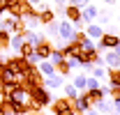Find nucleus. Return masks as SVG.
I'll use <instances>...</instances> for the list:
<instances>
[{"mask_svg":"<svg viewBox=\"0 0 120 115\" xmlns=\"http://www.w3.org/2000/svg\"><path fill=\"white\" fill-rule=\"evenodd\" d=\"M30 94V111H35V113H39V108H46V106H51V94H49V90L44 85L39 87H30L28 90Z\"/></svg>","mask_w":120,"mask_h":115,"instance_id":"nucleus-1","label":"nucleus"},{"mask_svg":"<svg viewBox=\"0 0 120 115\" xmlns=\"http://www.w3.org/2000/svg\"><path fill=\"white\" fill-rule=\"evenodd\" d=\"M5 67H9V69H12V72H16L19 76H26L28 72H32V69H35V65H30L23 55H12V58H7Z\"/></svg>","mask_w":120,"mask_h":115,"instance_id":"nucleus-2","label":"nucleus"},{"mask_svg":"<svg viewBox=\"0 0 120 115\" xmlns=\"http://www.w3.org/2000/svg\"><path fill=\"white\" fill-rule=\"evenodd\" d=\"M74 37H76L74 23L67 21V18L58 21V39H60V42H62V44H69V42H74Z\"/></svg>","mask_w":120,"mask_h":115,"instance_id":"nucleus-3","label":"nucleus"},{"mask_svg":"<svg viewBox=\"0 0 120 115\" xmlns=\"http://www.w3.org/2000/svg\"><path fill=\"white\" fill-rule=\"evenodd\" d=\"M51 111H53V115H74V101L67 97L56 99L51 101Z\"/></svg>","mask_w":120,"mask_h":115,"instance_id":"nucleus-4","label":"nucleus"},{"mask_svg":"<svg viewBox=\"0 0 120 115\" xmlns=\"http://www.w3.org/2000/svg\"><path fill=\"white\" fill-rule=\"evenodd\" d=\"M118 44H120V35H116V32H104L97 39V51H111Z\"/></svg>","mask_w":120,"mask_h":115,"instance_id":"nucleus-5","label":"nucleus"},{"mask_svg":"<svg viewBox=\"0 0 120 115\" xmlns=\"http://www.w3.org/2000/svg\"><path fill=\"white\" fill-rule=\"evenodd\" d=\"M37 18H39V25H49L51 21H56L58 18V14H56V9H51V7H39L37 9Z\"/></svg>","mask_w":120,"mask_h":115,"instance_id":"nucleus-6","label":"nucleus"},{"mask_svg":"<svg viewBox=\"0 0 120 115\" xmlns=\"http://www.w3.org/2000/svg\"><path fill=\"white\" fill-rule=\"evenodd\" d=\"M53 48H56V46H53V42L46 37L44 42H39L37 46H35V53L42 58V60H49V58H51V53H53Z\"/></svg>","mask_w":120,"mask_h":115,"instance_id":"nucleus-7","label":"nucleus"},{"mask_svg":"<svg viewBox=\"0 0 120 115\" xmlns=\"http://www.w3.org/2000/svg\"><path fill=\"white\" fill-rule=\"evenodd\" d=\"M88 108H92V101H90V97L83 92V94H79L74 99V113H79V115H83Z\"/></svg>","mask_w":120,"mask_h":115,"instance_id":"nucleus-8","label":"nucleus"},{"mask_svg":"<svg viewBox=\"0 0 120 115\" xmlns=\"http://www.w3.org/2000/svg\"><path fill=\"white\" fill-rule=\"evenodd\" d=\"M65 85V76L60 74H53V76H44V87L46 90H58V87Z\"/></svg>","mask_w":120,"mask_h":115,"instance_id":"nucleus-9","label":"nucleus"},{"mask_svg":"<svg viewBox=\"0 0 120 115\" xmlns=\"http://www.w3.org/2000/svg\"><path fill=\"white\" fill-rule=\"evenodd\" d=\"M99 14V9L95 7V5H88V7H83L81 9V18H83V23L88 25V23H95V18Z\"/></svg>","mask_w":120,"mask_h":115,"instance_id":"nucleus-10","label":"nucleus"},{"mask_svg":"<svg viewBox=\"0 0 120 115\" xmlns=\"http://www.w3.org/2000/svg\"><path fill=\"white\" fill-rule=\"evenodd\" d=\"M62 14H65V18H67V21H72V23L83 21V18H81V7H74V5H67Z\"/></svg>","mask_w":120,"mask_h":115,"instance_id":"nucleus-11","label":"nucleus"},{"mask_svg":"<svg viewBox=\"0 0 120 115\" xmlns=\"http://www.w3.org/2000/svg\"><path fill=\"white\" fill-rule=\"evenodd\" d=\"M104 65L109 67V69H118V65H120V55L113 51V48L104 53Z\"/></svg>","mask_w":120,"mask_h":115,"instance_id":"nucleus-12","label":"nucleus"},{"mask_svg":"<svg viewBox=\"0 0 120 115\" xmlns=\"http://www.w3.org/2000/svg\"><path fill=\"white\" fill-rule=\"evenodd\" d=\"M83 32L88 35L90 39H99V37L104 35V28H102L99 23H88V25H86V30H83Z\"/></svg>","mask_w":120,"mask_h":115,"instance_id":"nucleus-13","label":"nucleus"},{"mask_svg":"<svg viewBox=\"0 0 120 115\" xmlns=\"http://www.w3.org/2000/svg\"><path fill=\"white\" fill-rule=\"evenodd\" d=\"M37 69H39L42 76H53V74H58V72H56V65H53L51 60H42V62L37 65Z\"/></svg>","mask_w":120,"mask_h":115,"instance_id":"nucleus-14","label":"nucleus"},{"mask_svg":"<svg viewBox=\"0 0 120 115\" xmlns=\"http://www.w3.org/2000/svg\"><path fill=\"white\" fill-rule=\"evenodd\" d=\"M44 39H46V37H44V35H39L37 30H28V32H26V42L32 44V46H37V44L44 42Z\"/></svg>","mask_w":120,"mask_h":115,"instance_id":"nucleus-15","label":"nucleus"},{"mask_svg":"<svg viewBox=\"0 0 120 115\" xmlns=\"http://www.w3.org/2000/svg\"><path fill=\"white\" fill-rule=\"evenodd\" d=\"M9 39H12V32L0 30V53H7L9 51Z\"/></svg>","mask_w":120,"mask_h":115,"instance_id":"nucleus-16","label":"nucleus"},{"mask_svg":"<svg viewBox=\"0 0 120 115\" xmlns=\"http://www.w3.org/2000/svg\"><path fill=\"white\" fill-rule=\"evenodd\" d=\"M23 44H26V37H23V35H16V32H14V35H12V39H9V48L19 53Z\"/></svg>","mask_w":120,"mask_h":115,"instance_id":"nucleus-17","label":"nucleus"},{"mask_svg":"<svg viewBox=\"0 0 120 115\" xmlns=\"http://www.w3.org/2000/svg\"><path fill=\"white\" fill-rule=\"evenodd\" d=\"M106 78L111 81V87H120V72L118 69H106Z\"/></svg>","mask_w":120,"mask_h":115,"instance_id":"nucleus-18","label":"nucleus"},{"mask_svg":"<svg viewBox=\"0 0 120 115\" xmlns=\"http://www.w3.org/2000/svg\"><path fill=\"white\" fill-rule=\"evenodd\" d=\"M62 90H65V97H67V99H72V101L81 94V92L74 87V83H65V85H62Z\"/></svg>","mask_w":120,"mask_h":115,"instance_id":"nucleus-19","label":"nucleus"},{"mask_svg":"<svg viewBox=\"0 0 120 115\" xmlns=\"http://www.w3.org/2000/svg\"><path fill=\"white\" fill-rule=\"evenodd\" d=\"M95 108H97V111H99V113H111V111H113V101H106V99H102V101H97V104H95Z\"/></svg>","mask_w":120,"mask_h":115,"instance_id":"nucleus-20","label":"nucleus"},{"mask_svg":"<svg viewBox=\"0 0 120 115\" xmlns=\"http://www.w3.org/2000/svg\"><path fill=\"white\" fill-rule=\"evenodd\" d=\"M86 81H88V76H86V74H76V76H74V81H72V83H74V87H76V90H79V92H81V90L86 92Z\"/></svg>","mask_w":120,"mask_h":115,"instance_id":"nucleus-21","label":"nucleus"},{"mask_svg":"<svg viewBox=\"0 0 120 115\" xmlns=\"http://www.w3.org/2000/svg\"><path fill=\"white\" fill-rule=\"evenodd\" d=\"M56 72H58L60 76H69V74H72V67L67 65V58H65L62 62H58V65H56Z\"/></svg>","mask_w":120,"mask_h":115,"instance_id":"nucleus-22","label":"nucleus"},{"mask_svg":"<svg viewBox=\"0 0 120 115\" xmlns=\"http://www.w3.org/2000/svg\"><path fill=\"white\" fill-rule=\"evenodd\" d=\"M49 60H51L53 65H58V62H62V60H65V53H62V48H60V46H56V48H53V53H51V58H49Z\"/></svg>","mask_w":120,"mask_h":115,"instance_id":"nucleus-23","label":"nucleus"},{"mask_svg":"<svg viewBox=\"0 0 120 115\" xmlns=\"http://www.w3.org/2000/svg\"><path fill=\"white\" fill-rule=\"evenodd\" d=\"M46 35H49V39L58 37V18H56V21H51V23L46 25Z\"/></svg>","mask_w":120,"mask_h":115,"instance_id":"nucleus-24","label":"nucleus"},{"mask_svg":"<svg viewBox=\"0 0 120 115\" xmlns=\"http://www.w3.org/2000/svg\"><path fill=\"white\" fill-rule=\"evenodd\" d=\"M90 72H92V78H97V81H104L106 78V72L102 69V67H92Z\"/></svg>","mask_w":120,"mask_h":115,"instance_id":"nucleus-25","label":"nucleus"},{"mask_svg":"<svg viewBox=\"0 0 120 115\" xmlns=\"http://www.w3.org/2000/svg\"><path fill=\"white\" fill-rule=\"evenodd\" d=\"M97 18H99V25H109V21H111V14H109V12H102V9H99Z\"/></svg>","mask_w":120,"mask_h":115,"instance_id":"nucleus-26","label":"nucleus"},{"mask_svg":"<svg viewBox=\"0 0 120 115\" xmlns=\"http://www.w3.org/2000/svg\"><path fill=\"white\" fill-rule=\"evenodd\" d=\"M102 85L97 78H92V76H88V81H86V90H97V87Z\"/></svg>","mask_w":120,"mask_h":115,"instance_id":"nucleus-27","label":"nucleus"},{"mask_svg":"<svg viewBox=\"0 0 120 115\" xmlns=\"http://www.w3.org/2000/svg\"><path fill=\"white\" fill-rule=\"evenodd\" d=\"M32 51H35V46L26 42V44H23V46H21V51H19V55H23V58H26V55H30Z\"/></svg>","mask_w":120,"mask_h":115,"instance_id":"nucleus-28","label":"nucleus"},{"mask_svg":"<svg viewBox=\"0 0 120 115\" xmlns=\"http://www.w3.org/2000/svg\"><path fill=\"white\" fill-rule=\"evenodd\" d=\"M26 60H28L30 65H35V67H37V65H39V62H42V58L37 55V53H35V51H32V53H30V55H26Z\"/></svg>","mask_w":120,"mask_h":115,"instance_id":"nucleus-29","label":"nucleus"},{"mask_svg":"<svg viewBox=\"0 0 120 115\" xmlns=\"http://www.w3.org/2000/svg\"><path fill=\"white\" fill-rule=\"evenodd\" d=\"M69 5H74V7H81V9H83V7H88V5H90V0H69Z\"/></svg>","mask_w":120,"mask_h":115,"instance_id":"nucleus-30","label":"nucleus"},{"mask_svg":"<svg viewBox=\"0 0 120 115\" xmlns=\"http://www.w3.org/2000/svg\"><path fill=\"white\" fill-rule=\"evenodd\" d=\"M26 2H28V5H32V7H37V9L44 5V0H26Z\"/></svg>","mask_w":120,"mask_h":115,"instance_id":"nucleus-31","label":"nucleus"},{"mask_svg":"<svg viewBox=\"0 0 120 115\" xmlns=\"http://www.w3.org/2000/svg\"><path fill=\"white\" fill-rule=\"evenodd\" d=\"M83 115H102V113H99V111H97V108L92 106V108H88V111H86V113H83Z\"/></svg>","mask_w":120,"mask_h":115,"instance_id":"nucleus-32","label":"nucleus"},{"mask_svg":"<svg viewBox=\"0 0 120 115\" xmlns=\"http://www.w3.org/2000/svg\"><path fill=\"white\" fill-rule=\"evenodd\" d=\"M104 5H116V0H102Z\"/></svg>","mask_w":120,"mask_h":115,"instance_id":"nucleus-33","label":"nucleus"},{"mask_svg":"<svg viewBox=\"0 0 120 115\" xmlns=\"http://www.w3.org/2000/svg\"><path fill=\"white\" fill-rule=\"evenodd\" d=\"M113 51H116V53H118V55H120V44H118V46H116V48H113Z\"/></svg>","mask_w":120,"mask_h":115,"instance_id":"nucleus-34","label":"nucleus"},{"mask_svg":"<svg viewBox=\"0 0 120 115\" xmlns=\"http://www.w3.org/2000/svg\"><path fill=\"white\" fill-rule=\"evenodd\" d=\"M0 30H2V18H0Z\"/></svg>","mask_w":120,"mask_h":115,"instance_id":"nucleus-35","label":"nucleus"},{"mask_svg":"<svg viewBox=\"0 0 120 115\" xmlns=\"http://www.w3.org/2000/svg\"><path fill=\"white\" fill-rule=\"evenodd\" d=\"M118 72H120V65H118Z\"/></svg>","mask_w":120,"mask_h":115,"instance_id":"nucleus-36","label":"nucleus"},{"mask_svg":"<svg viewBox=\"0 0 120 115\" xmlns=\"http://www.w3.org/2000/svg\"><path fill=\"white\" fill-rule=\"evenodd\" d=\"M46 2H51V0H46Z\"/></svg>","mask_w":120,"mask_h":115,"instance_id":"nucleus-37","label":"nucleus"},{"mask_svg":"<svg viewBox=\"0 0 120 115\" xmlns=\"http://www.w3.org/2000/svg\"><path fill=\"white\" fill-rule=\"evenodd\" d=\"M39 115H42V113H39Z\"/></svg>","mask_w":120,"mask_h":115,"instance_id":"nucleus-38","label":"nucleus"}]
</instances>
